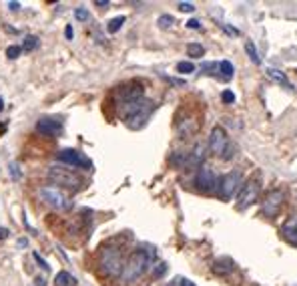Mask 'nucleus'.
I'll return each mask as SVG.
<instances>
[{
    "label": "nucleus",
    "instance_id": "f257e3e1",
    "mask_svg": "<svg viewBox=\"0 0 297 286\" xmlns=\"http://www.w3.org/2000/svg\"><path fill=\"white\" fill-rule=\"evenodd\" d=\"M153 258H155V252H151V250H135L129 256V260L125 262V268H123V274H121L123 282L125 284L137 282L148 268H151Z\"/></svg>",
    "mask_w": 297,
    "mask_h": 286
},
{
    "label": "nucleus",
    "instance_id": "f03ea898",
    "mask_svg": "<svg viewBox=\"0 0 297 286\" xmlns=\"http://www.w3.org/2000/svg\"><path fill=\"white\" fill-rule=\"evenodd\" d=\"M153 111H155V103L148 101V99H139V101L129 103V105H125V107L119 109L121 117L125 119V123L131 129H141L148 121V117H151Z\"/></svg>",
    "mask_w": 297,
    "mask_h": 286
},
{
    "label": "nucleus",
    "instance_id": "7ed1b4c3",
    "mask_svg": "<svg viewBox=\"0 0 297 286\" xmlns=\"http://www.w3.org/2000/svg\"><path fill=\"white\" fill-rule=\"evenodd\" d=\"M98 264H101V270L109 278H121L123 268H125V258H123L121 248H117V246H105L101 250V254H98Z\"/></svg>",
    "mask_w": 297,
    "mask_h": 286
},
{
    "label": "nucleus",
    "instance_id": "20e7f679",
    "mask_svg": "<svg viewBox=\"0 0 297 286\" xmlns=\"http://www.w3.org/2000/svg\"><path fill=\"white\" fill-rule=\"evenodd\" d=\"M46 176H48V180H51L53 184L61 186L63 190L76 191L82 188L80 176L74 174L73 170H67L65 166H53V168H48V174H46Z\"/></svg>",
    "mask_w": 297,
    "mask_h": 286
},
{
    "label": "nucleus",
    "instance_id": "39448f33",
    "mask_svg": "<svg viewBox=\"0 0 297 286\" xmlns=\"http://www.w3.org/2000/svg\"><path fill=\"white\" fill-rule=\"evenodd\" d=\"M38 197H40V201H44L46 206H51L53 210H59V212H67L73 208L71 197L63 190L53 188V186H42L38 190Z\"/></svg>",
    "mask_w": 297,
    "mask_h": 286
},
{
    "label": "nucleus",
    "instance_id": "423d86ee",
    "mask_svg": "<svg viewBox=\"0 0 297 286\" xmlns=\"http://www.w3.org/2000/svg\"><path fill=\"white\" fill-rule=\"evenodd\" d=\"M261 191V176L255 174L253 178H249L241 188H239V195H237V210H245L251 203L257 201Z\"/></svg>",
    "mask_w": 297,
    "mask_h": 286
},
{
    "label": "nucleus",
    "instance_id": "0eeeda50",
    "mask_svg": "<svg viewBox=\"0 0 297 286\" xmlns=\"http://www.w3.org/2000/svg\"><path fill=\"white\" fill-rule=\"evenodd\" d=\"M115 99H117V109L129 105V103H135L139 99H145V87L143 83L139 81H131V83H125L121 87H117L115 91Z\"/></svg>",
    "mask_w": 297,
    "mask_h": 286
},
{
    "label": "nucleus",
    "instance_id": "6e6552de",
    "mask_svg": "<svg viewBox=\"0 0 297 286\" xmlns=\"http://www.w3.org/2000/svg\"><path fill=\"white\" fill-rule=\"evenodd\" d=\"M283 203H285V193L281 190H271L265 193V197L261 201V212L265 218H275L281 212Z\"/></svg>",
    "mask_w": 297,
    "mask_h": 286
},
{
    "label": "nucleus",
    "instance_id": "1a4fd4ad",
    "mask_svg": "<svg viewBox=\"0 0 297 286\" xmlns=\"http://www.w3.org/2000/svg\"><path fill=\"white\" fill-rule=\"evenodd\" d=\"M199 127H201V121H199V117L193 115V113H185V111H183V113L177 117V133H179L181 139H189V137L197 135Z\"/></svg>",
    "mask_w": 297,
    "mask_h": 286
},
{
    "label": "nucleus",
    "instance_id": "9d476101",
    "mask_svg": "<svg viewBox=\"0 0 297 286\" xmlns=\"http://www.w3.org/2000/svg\"><path fill=\"white\" fill-rule=\"evenodd\" d=\"M239 186H241V172H229V174H225L221 180H219V195H221V199H231L233 197V193L239 190Z\"/></svg>",
    "mask_w": 297,
    "mask_h": 286
},
{
    "label": "nucleus",
    "instance_id": "9b49d317",
    "mask_svg": "<svg viewBox=\"0 0 297 286\" xmlns=\"http://www.w3.org/2000/svg\"><path fill=\"white\" fill-rule=\"evenodd\" d=\"M229 143H231V141H229V137H227V131L223 129L221 125H215V127L211 129V135H209V149H211V153L223 157V153H225V149H227Z\"/></svg>",
    "mask_w": 297,
    "mask_h": 286
},
{
    "label": "nucleus",
    "instance_id": "f8f14e48",
    "mask_svg": "<svg viewBox=\"0 0 297 286\" xmlns=\"http://www.w3.org/2000/svg\"><path fill=\"white\" fill-rule=\"evenodd\" d=\"M195 186H197V190L203 191V193H209V191L215 190V186H217V180H215V174H213V170H209V168H201V170L197 172Z\"/></svg>",
    "mask_w": 297,
    "mask_h": 286
},
{
    "label": "nucleus",
    "instance_id": "ddd939ff",
    "mask_svg": "<svg viewBox=\"0 0 297 286\" xmlns=\"http://www.w3.org/2000/svg\"><path fill=\"white\" fill-rule=\"evenodd\" d=\"M57 159H59L63 166H73V168L84 166V168H90V161L82 159V155H80L78 151H74V149H63V151H59V153H57Z\"/></svg>",
    "mask_w": 297,
    "mask_h": 286
},
{
    "label": "nucleus",
    "instance_id": "4468645a",
    "mask_svg": "<svg viewBox=\"0 0 297 286\" xmlns=\"http://www.w3.org/2000/svg\"><path fill=\"white\" fill-rule=\"evenodd\" d=\"M36 131L42 135H48V137H57V135H61L63 125H61V121H55V119H40L36 123Z\"/></svg>",
    "mask_w": 297,
    "mask_h": 286
},
{
    "label": "nucleus",
    "instance_id": "2eb2a0df",
    "mask_svg": "<svg viewBox=\"0 0 297 286\" xmlns=\"http://www.w3.org/2000/svg\"><path fill=\"white\" fill-rule=\"evenodd\" d=\"M281 234H283V238H285L289 244L297 246V216L289 218V220L283 224V228H281Z\"/></svg>",
    "mask_w": 297,
    "mask_h": 286
},
{
    "label": "nucleus",
    "instance_id": "dca6fc26",
    "mask_svg": "<svg viewBox=\"0 0 297 286\" xmlns=\"http://www.w3.org/2000/svg\"><path fill=\"white\" fill-rule=\"evenodd\" d=\"M233 270H235V262L231 258H219L213 262V272L217 276H229Z\"/></svg>",
    "mask_w": 297,
    "mask_h": 286
},
{
    "label": "nucleus",
    "instance_id": "f3484780",
    "mask_svg": "<svg viewBox=\"0 0 297 286\" xmlns=\"http://www.w3.org/2000/svg\"><path fill=\"white\" fill-rule=\"evenodd\" d=\"M205 159V145L203 143H197L195 149L189 153V161H187V168H193V166H199L201 161Z\"/></svg>",
    "mask_w": 297,
    "mask_h": 286
},
{
    "label": "nucleus",
    "instance_id": "a211bd4d",
    "mask_svg": "<svg viewBox=\"0 0 297 286\" xmlns=\"http://www.w3.org/2000/svg\"><path fill=\"white\" fill-rule=\"evenodd\" d=\"M267 75H269V79H273V81H277V83L285 85L287 89H291V83L287 81L285 73H281V71H277V69H267Z\"/></svg>",
    "mask_w": 297,
    "mask_h": 286
},
{
    "label": "nucleus",
    "instance_id": "6ab92c4d",
    "mask_svg": "<svg viewBox=\"0 0 297 286\" xmlns=\"http://www.w3.org/2000/svg\"><path fill=\"white\" fill-rule=\"evenodd\" d=\"M55 284L57 286H74L76 284V280H74L69 272H65V270H63V272H59V274H57Z\"/></svg>",
    "mask_w": 297,
    "mask_h": 286
},
{
    "label": "nucleus",
    "instance_id": "aec40b11",
    "mask_svg": "<svg viewBox=\"0 0 297 286\" xmlns=\"http://www.w3.org/2000/svg\"><path fill=\"white\" fill-rule=\"evenodd\" d=\"M125 16H115V18H111L109 20V24H107V30L111 32V34H115V32H119V28L125 24Z\"/></svg>",
    "mask_w": 297,
    "mask_h": 286
},
{
    "label": "nucleus",
    "instance_id": "412c9836",
    "mask_svg": "<svg viewBox=\"0 0 297 286\" xmlns=\"http://www.w3.org/2000/svg\"><path fill=\"white\" fill-rule=\"evenodd\" d=\"M187 53H189V57L199 59V57H203V55H205V49H203L199 43H191V45L187 47Z\"/></svg>",
    "mask_w": 297,
    "mask_h": 286
},
{
    "label": "nucleus",
    "instance_id": "4be33fe9",
    "mask_svg": "<svg viewBox=\"0 0 297 286\" xmlns=\"http://www.w3.org/2000/svg\"><path fill=\"white\" fill-rule=\"evenodd\" d=\"M219 71L223 73V79H231L233 73H235V69H233V65L229 61H221L219 63Z\"/></svg>",
    "mask_w": 297,
    "mask_h": 286
},
{
    "label": "nucleus",
    "instance_id": "5701e85b",
    "mask_svg": "<svg viewBox=\"0 0 297 286\" xmlns=\"http://www.w3.org/2000/svg\"><path fill=\"white\" fill-rule=\"evenodd\" d=\"M36 47H38V38H36V36H26V38H24V45H22V51L32 53Z\"/></svg>",
    "mask_w": 297,
    "mask_h": 286
},
{
    "label": "nucleus",
    "instance_id": "b1692460",
    "mask_svg": "<svg viewBox=\"0 0 297 286\" xmlns=\"http://www.w3.org/2000/svg\"><path fill=\"white\" fill-rule=\"evenodd\" d=\"M245 51H247V55L251 57V61H253L255 65H259V63H261V59H259V55H257V49H255V45H253L251 40L245 45Z\"/></svg>",
    "mask_w": 297,
    "mask_h": 286
},
{
    "label": "nucleus",
    "instance_id": "393cba45",
    "mask_svg": "<svg viewBox=\"0 0 297 286\" xmlns=\"http://www.w3.org/2000/svg\"><path fill=\"white\" fill-rule=\"evenodd\" d=\"M177 71H179L181 75H189V73L195 71V65H193L191 61H181V63L177 65Z\"/></svg>",
    "mask_w": 297,
    "mask_h": 286
},
{
    "label": "nucleus",
    "instance_id": "a878e982",
    "mask_svg": "<svg viewBox=\"0 0 297 286\" xmlns=\"http://www.w3.org/2000/svg\"><path fill=\"white\" fill-rule=\"evenodd\" d=\"M20 53H22V47H18V45H10V47L6 49V57H8V59H12V61H14V59H18V57H20Z\"/></svg>",
    "mask_w": 297,
    "mask_h": 286
},
{
    "label": "nucleus",
    "instance_id": "bb28decb",
    "mask_svg": "<svg viewBox=\"0 0 297 286\" xmlns=\"http://www.w3.org/2000/svg\"><path fill=\"white\" fill-rule=\"evenodd\" d=\"M74 18L76 20H88V10L84 8V6H78V8H74Z\"/></svg>",
    "mask_w": 297,
    "mask_h": 286
},
{
    "label": "nucleus",
    "instance_id": "cd10ccee",
    "mask_svg": "<svg viewBox=\"0 0 297 286\" xmlns=\"http://www.w3.org/2000/svg\"><path fill=\"white\" fill-rule=\"evenodd\" d=\"M157 22H159V26H161V28H169V26L175 22V18H173V16H169V14H163V16H159V20H157Z\"/></svg>",
    "mask_w": 297,
    "mask_h": 286
},
{
    "label": "nucleus",
    "instance_id": "c85d7f7f",
    "mask_svg": "<svg viewBox=\"0 0 297 286\" xmlns=\"http://www.w3.org/2000/svg\"><path fill=\"white\" fill-rule=\"evenodd\" d=\"M32 256H34V260L38 262V266H40L42 270H51V266H48V262H46V260H44V258H42L40 254H38V252H34Z\"/></svg>",
    "mask_w": 297,
    "mask_h": 286
},
{
    "label": "nucleus",
    "instance_id": "c756f323",
    "mask_svg": "<svg viewBox=\"0 0 297 286\" xmlns=\"http://www.w3.org/2000/svg\"><path fill=\"white\" fill-rule=\"evenodd\" d=\"M165 272H167V264L161 262V264H157V268H155V272H153V278H161Z\"/></svg>",
    "mask_w": 297,
    "mask_h": 286
},
{
    "label": "nucleus",
    "instance_id": "7c9ffc66",
    "mask_svg": "<svg viewBox=\"0 0 297 286\" xmlns=\"http://www.w3.org/2000/svg\"><path fill=\"white\" fill-rule=\"evenodd\" d=\"M233 155H235V145H231V143H229V145H227V149H225V153H223V159H225V161H229Z\"/></svg>",
    "mask_w": 297,
    "mask_h": 286
},
{
    "label": "nucleus",
    "instance_id": "2f4dec72",
    "mask_svg": "<svg viewBox=\"0 0 297 286\" xmlns=\"http://www.w3.org/2000/svg\"><path fill=\"white\" fill-rule=\"evenodd\" d=\"M223 103H227V105H231V103H235V95H233V91H223Z\"/></svg>",
    "mask_w": 297,
    "mask_h": 286
},
{
    "label": "nucleus",
    "instance_id": "473e14b6",
    "mask_svg": "<svg viewBox=\"0 0 297 286\" xmlns=\"http://www.w3.org/2000/svg\"><path fill=\"white\" fill-rule=\"evenodd\" d=\"M179 10H183V12H193V10H195V4H191V2H179Z\"/></svg>",
    "mask_w": 297,
    "mask_h": 286
},
{
    "label": "nucleus",
    "instance_id": "72a5a7b5",
    "mask_svg": "<svg viewBox=\"0 0 297 286\" xmlns=\"http://www.w3.org/2000/svg\"><path fill=\"white\" fill-rule=\"evenodd\" d=\"M187 26H189V28H195V30H197V28H201V22H199L197 18H191V20L187 22Z\"/></svg>",
    "mask_w": 297,
    "mask_h": 286
},
{
    "label": "nucleus",
    "instance_id": "f704fd0d",
    "mask_svg": "<svg viewBox=\"0 0 297 286\" xmlns=\"http://www.w3.org/2000/svg\"><path fill=\"white\" fill-rule=\"evenodd\" d=\"M65 34H67V38H69V40H73L74 32H73V26H71V24H67V26H65Z\"/></svg>",
    "mask_w": 297,
    "mask_h": 286
},
{
    "label": "nucleus",
    "instance_id": "c9c22d12",
    "mask_svg": "<svg viewBox=\"0 0 297 286\" xmlns=\"http://www.w3.org/2000/svg\"><path fill=\"white\" fill-rule=\"evenodd\" d=\"M183 284H185V280H183V278H175L173 282H169V286H183Z\"/></svg>",
    "mask_w": 297,
    "mask_h": 286
},
{
    "label": "nucleus",
    "instance_id": "e433bc0d",
    "mask_svg": "<svg viewBox=\"0 0 297 286\" xmlns=\"http://www.w3.org/2000/svg\"><path fill=\"white\" fill-rule=\"evenodd\" d=\"M8 8H10V10H18L20 4H18V2H8Z\"/></svg>",
    "mask_w": 297,
    "mask_h": 286
},
{
    "label": "nucleus",
    "instance_id": "4c0bfd02",
    "mask_svg": "<svg viewBox=\"0 0 297 286\" xmlns=\"http://www.w3.org/2000/svg\"><path fill=\"white\" fill-rule=\"evenodd\" d=\"M4 238H8V230L6 228H0V240H4Z\"/></svg>",
    "mask_w": 297,
    "mask_h": 286
},
{
    "label": "nucleus",
    "instance_id": "58836bf2",
    "mask_svg": "<svg viewBox=\"0 0 297 286\" xmlns=\"http://www.w3.org/2000/svg\"><path fill=\"white\" fill-rule=\"evenodd\" d=\"M94 4H96V6H103V8H107V6H109V2H107V0H96Z\"/></svg>",
    "mask_w": 297,
    "mask_h": 286
},
{
    "label": "nucleus",
    "instance_id": "ea45409f",
    "mask_svg": "<svg viewBox=\"0 0 297 286\" xmlns=\"http://www.w3.org/2000/svg\"><path fill=\"white\" fill-rule=\"evenodd\" d=\"M36 286H44V280L42 278H36Z\"/></svg>",
    "mask_w": 297,
    "mask_h": 286
},
{
    "label": "nucleus",
    "instance_id": "a19ab883",
    "mask_svg": "<svg viewBox=\"0 0 297 286\" xmlns=\"http://www.w3.org/2000/svg\"><path fill=\"white\" fill-rule=\"evenodd\" d=\"M183 286H195V284H193V282H189V280H185V284Z\"/></svg>",
    "mask_w": 297,
    "mask_h": 286
},
{
    "label": "nucleus",
    "instance_id": "79ce46f5",
    "mask_svg": "<svg viewBox=\"0 0 297 286\" xmlns=\"http://www.w3.org/2000/svg\"><path fill=\"white\" fill-rule=\"evenodd\" d=\"M2 109H4V101L0 99V111H2Z\"/></svg>",
    "mask_w": 297,
    "mask_h": 286
}]
</instances>
